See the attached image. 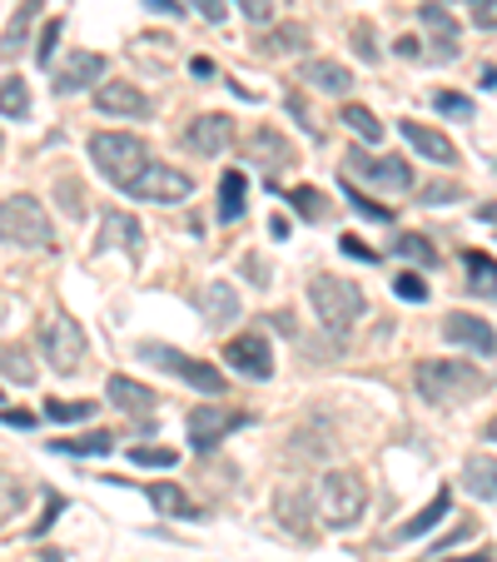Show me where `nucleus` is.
<instances>
[{
	"label": "nucleus",
	"mask_w": 497,
	"mask_h": 562,
	"mask_svg": "<svg viewBox=\"0 0 497 562\" xmlns=\"http://www.w3.org/2000/svg\"><path fill=\"white\" fill-rule=\"evenodd\" d=\"M413 383H418V393L438 408L467 404L473 393H483V373H477L467 359H423L413 369Z\"/></svg>",
	"instance_id": "nucleus-1"
},
{
	"label": "nucleus",
	"mask_w": 497,
	"mask_h": 562,
	"mask_svg": "<svg viewBox=\"0 0 497 562\" xmlns=\"http://www.w3.org/2000/svg\"><path fill=\"white\" fill-rule=\"evenodd\" d=\"M308 304H314L318 324H324L328 334H349L363 318L359 284H353V279H339V274H314L308 279Z\"/></svg>",
	"instance_id": "nucleus-2"
},
{
	"label": "nucleus",
	"mask_w": 497,
	"mask_h": 562,
	"mask_svg": "<svg viewBox=\"0 0 497 562\" xmlns=\"http://www.w3.org/2000/svg\"><path fill=\"white\" fill-rule=\"evenodd\" d=\"M90 159H95V170L105 175L115 190H129L135 175L149 165V149L139 135H120V130H100L90 135Z\"/></svg>",
	"instance_id": "nucleus-3"
},
{
	"label": "nucleus",
	"mask_w": 497,
	"mask_h": 562,
	"mask_svg": "<svg viewBox=\"0 0 497 562\" xmlns=\"http://www.w3.org/2000/svg\"><path fill=\"white\" fill-rule=\"evenodd\" d=\"M0 245H21V249H50L55 245L50 214L41 210L35 194H11V200H0Z\"/></svg>",
	"instance_id": "nucleus-4"
},
{
	"label": "nucleus",
	"mask_w": 497,
	"mask_h": 562,
	"mask_svg": "<svg viewBox=\"0 0 497 562\" xmlns=\"http://www.w3.org/2000/svg\"><path fill=\"white\" fill-rule=\"evenodd\" d=\"M318 503H324L328 528H359L363 508H369V483L353 468H328L318 483Z\"/></svg>",
	"instance_id": "nucleus-5"
},
{
	"label": "nucleus",
	"mask_w": 497,
	"mask_h": 562,
	"mask_svg": "<svg viewBox=\"0 0 497 562\" xmlns=\"http://www.w3.org/2000/svg\"><path fill=\"white\" fill-rule=\"evenodd\" d=\"M139 359L165 369V373H174V379H184L190 389L210 393V398H224V393H229V383H224V373L214 369V363L194 359V353H184V349H170V344H139Z\"/></svg>",
	"instance_id": "nucleus-6"
},
{
	"label": "nucleus",
	"mask_w": 497,
	"mask_h": 562,
	"mask_svg": "<svg viewBox=\"0 0 497 562\" xmlns=\"http://www.w3.org/2000/svg\"><path fill=\"white\" fill-rule=\"evenodd\" d=\"M41 353L50 359V369L60 373V379L80 373V363H86V334H80V324H75L70 314L45 318L41 324Z\"/></svg>",
	"instance_id": "nucleus-7"
},
{
	"label": "nucleus",
	"mask_w": 497,
	"mask_h": 562,
	"mask_svg": "<svg viewBox=\"0 0 497 562\" xmlns=\"http://www.w3.org/2000/svg\"><path fill=\"white\" fill-rule=\"evenodd\" d=\"M125 194L129 200H149V204H184L194 194V180L184 170H174V165H165V159H149Z\"/></svg>",
	"instance_id": "nucleus-8"
},
{
	"label": "nucleus",
	"mask_w": 497,
	"mask_h": 562,
	"mask_svg": "<svg viewBox=\"0 0 497 562\" xmlns=\"http://www.w3.org/2000/svg\"><path fill=\"white\" fill-rule=\"evenodd\" d=\"M343 165H349V175L379 184V190H413L408 159H398V155H369V149H349V155H343Z\"/></svg>",
	"instance_id": "nucleus-9"
},
{
	"label": "nucleus",
	"mask_w": 497,
	"mask_h": 562,
	"mask_svg": "<svg viewBox=\"0 0 497 562\" xmlns=\"http://www.w3.org/2000/svg\"><path fill=\"white\" fill-rule=\"evenodd\" d=\"M244 424H249V418L234 414V408H224V404L190 408V448H194V453H214V448H219V438H229L234 428H244Z\"/></svg>",
	"instance_id": "nucleus-10"
},
{
	"label": "nucleus",
	"mask_w": 497,
	"mask_h": 562,
	"mask_svg": "<svg viewBox=\"0 0 497 562\" xmlns=\"http://www.w3.org/2000/svg\"><path fill=\"white\" fill-rule=\"evenodd\" d=\"M224 363H229L234 373H244V379H269V373H274V349H269V339L259 329H249L224 344Z\"/></svg>",
	"instance_id": "nucleus-11"
},
{
	"label": "nucleus",
	"mask_w": 497,
	"mask_h": 562,
	"mask_svg": "<svg viewBox=\"0 0 497 562\" xmlns=\"http://www.w3.org/2000/svg\"><path fill=\"white\" fill-rule=\"evenodd\" d=\"M229 145H234V120L229 115H194L190 125H184V149H190V155L219 159Z\"/></svg>",
	"instance_id": "nucleus-12"
},
{
	"label": "nucleus",
	"mask_w": 497,
	"mask_h": 562,
	"mask_svg": "<svg viewBox=\"0 0 497 562\" xmlns=\"http://www.w3.org/2000/svg\"><path fill=\"white\" fill-rule=\"evenodd\" d=\"M105 75V55L95 50H70L60 65V75H55V95H80V90H90Z\"/></svg>",
	"instance_id": "nucleus-13"
},
{
	"label": "nucleus",
	"mask_w": 497,
	"mask_h": 562,
	"mask_svg": "<svg viewBox=\"0 0 497 562\" xmlns=\"http://www.w3.org/2000/svg\"><path fill=\"white\" fill-rule=\"evenodd\" d=\"M443 339L448 344H458V349H473V353H497V334H493V324L487 318H477V314H448L443 318Z\"/></svg>",
	"instance_id": "nucleus-14"
},
{
	"label": "nucleus",
	"mask_w": 497,
	"mask_h": 562,
	"mask_svg": "<svg viewBox=\"0 0 497 562\" xmlns=\"http://www.w3.org/2000/svg\"><path fill=\"white\" fill-rule=\"evenodd\" d=\"M100 249H125V255H145V229L135 214L125 210H105L100 214Z\"/></svg>",
	"instance_id": "nucleus-15"
},
{
	"label": "nucleus",
	"mask_w": 497,
	"mask_h": 562,
	"mask_svg": "<svg viewBox=\"0 0 497 562\" xmlns=\"http://www.w3.org/2000/svg\"><path fill=\"white\" fill-rule=\"evenodd\" d=\"M95 105L105 110V115H129V120L149 115V95L139 86H129V80H105V86L95 90Z\"/></svg>",
	"instance_id": "nucleus-16"
},
{
	"label": "nucleus",
	"mask_w": 497,
	"mask_h": 562,
	"mask_svg": "<svg viewBox=\"0 0 497 562\" xmlns=\"http://www.w3.org/2000/svg\"><path fill=\"white\" fill-rule=\"evenodd\" d=\"M274 518L284 522V532H294V538H314V522H308V488L304 483H284L274 498Z\"/></svg>",
	"instance_id": "nucleus-17"
},
{
	"label": "nucleus",
	"mask_w": 497,
	"mask_h": 562,
	"mask_svg": "<svg viewBox=\"0 0 497 562\" xmlns=\"http://www.w3.org/2000/svg\"><path fill=\"white\" fill-rule=\"evenodd\" d=\"M418 21L428 25V35H433V60H453L458 55V21H453V11H448L443 0H428L423 11H418Z\"/></svg>",
	"instance_id": "nucleus-18"
},
{
	"label": "nucleus",
	"mask_w": 497,
	"mask_h": 562,
	"mask_svg": "<svg viewBox=\"0 0 497 562\" xmlns=\"http://www.w3.org/2000/svg\"><path fill=\"white\" fill-rule=\"evenodd\" d=\"M398 135L408 139L413 149H418V159H433V165H458V149H453V139H448V135H438V130L418 125V120H403V125H398Z\"/></svg>",
	"instance_id": "nucleus-19"
},
{
	"label": "nucleus",
	"mask_w": 497,
	"mask_h": 562,
	"mask_svg": "<svg viewBox=\"0 0 497 562\" xmlns=\"http://www.w3.org/2000/svg\"><path fill=\"white\" fill-rule=\"evenodd\" d=\"M105 398L120 408V414H129V418H149V414H155V393H149L145 383L125 379V373H115V379L105 383Z\"/></svg>",
	"instance_id": "nucleus-20"
},
{
	"label": "nucleus",
	"mask_w": 497,
	"mask_h": 562,
	"mask_svg": "<svg viewBox=\"0 0 497 562\" xmlns=\"http://www.w3.org/2000/svg\"><path fill=\"white\" fill-rule=\"evenodd\" d=\"M298 80H308V86L324 90V95H349L353 90V75L343 70L339 60H324V55H314V60L298 65Z\"/></svg>",
	"instance_id": "nucleus-21"
},
{
	"label": "nucleus",
	"mask_w": 497,
	"mask_h": 562,
	"mask_svg": "<svg viewBox=\"0 0 497 562\" xmlns=\"http://www.w3.org/2000/svg\"><path fill=\"white\" fill-rule=\"evenodd\" d=\"M200 314H204V324H234L239 318V294H234L224 279H210V284L200 289Z\"/></svg>",
	"instance_id": "nucleus-22"
},
{
	"label": "nucleus",
	"mask_w": 497,
	"mask_h": 562,
	"mask_svg": "<svg viewBox=\"0 0 497 562\" xmlns=\"http://www.w3.org/2000/svg\"><path fill=\"white\" fill-rule=\"evenodd\" d=\"M145 493H149V503H155V508L165 513V518H190V522H200V518H204V508L180 488V483H149Z\"/></svg>",
	"instance_id": "nucleus-23"
},
{
	"label": "nucleus",
	"mask_w": 497,
	"mask_h": 562,
	"mask_svg": "<svg viewBox=\"0 0 497 562\" xmlns=\"http://www.w3.org/2000/svg\"><path fill=\"white\" fill-rule=\"evenodd\" d=\"M249 149H255V159L264 165V175H284L289 165H294V149H289V139L279 135V130H255Z\"/></svg>",
	"instance_id": "nucleus-24"
},
{
	"label": "nucleus",
	"mask_w": 497,
	"mask_h": 562,
	"mask_svg": "<svg viewBox=\"0 0 497 562\" xmlns=\"http://www.w3.org/2000/svg\"><path fill=\"white\" fill-rule=\"evenodd\" d=\"M463 488L483 503H497V458L493 453H473L463 463Z\"/></svg>",
	"instance_id": "nucleus-25"
},
{
	"label": "nucleus",
	"mask_w": 497,
	"mask_h": 562,
	"mask_svg": "<svg viewBox=\"0 0 497 562\" xmlns=\"http://www.w3.org/2000/svg\"><path fill=\"white\" fill-rule=\"evenodd\" d=\"M448 508H453V493L438 488V493H433V503H428V508H418V518H408L398 532H393V542H413V538H423V532H433L438 522L448 518Z\"/></svg>",
	"instance_id": "nucleus-26"
},
{
	"label": "nucleus",
	"mask_w": 497,
	"mask_h": 562,
	"mask_svg": "<svg viewBox=\"0 0 497 562\" xmlns=\"http://www.w3.org/2000/svg\"><path fill=\"white\" fill-rule=\"evenodd\" d=\"M115 448V438L100 428V434H80V438H50V453H75V458H105Z\"/></svg>",
	"instance_id": "nucleus-27"
},
{
	"label": "nucleus",
	"mask_w": 497,
	"mask_h": 562,
	"mask_svg": "<svg viewBox=\"0 0 497 562\" xmlns=\"http://www.w3.org/2000/svg\"><path fill=\"white\" fill-rule=\"evenodd\" d=\"M463 269H467V289L473 294H497V259L477 255V249H467L463 255Z\"/></svg>",
	"instance_id": "nucleus-28"
},
{
	"label": "nucleus",
	"mask_w": 497,
	"mask_h": 562,
	"mask_svg": "<svg viewBox=\"0 0 497 562\" xmlns=\"http://www.w3.org/2000/svg\"><path fill=\"white\" fill-rule=\"evenodd\" d=\"M304 45H308L304 25H279V31H269L264 41H255V50L259 55H294V50H304Z\"/></svg>",
	"instance_id": "nucleus-29"
},
{
	"label": "nucleus",
	"mask_w": 497,
	"mask_h": 562,
	"mask_svg": "<svg viewBox=\"0 0 497 562\" xmlns=\"http://www.w3.org/2000/svg\"><path fill=\"white\" fill-rule=\"evenodd\" d=\"M239 214H244V175L224 170V180H219V224H234Z\"/></svg>",
	"instance_id": "nucleus-30"
},
{
	"label": "nucleus",
	"mask_w": 497,
	"mask_h": 562,
	"mask_svg": "<svg viewBox=\"0 0 497 562\" xmlns=\"http://www.w3.org/2000/svg\"><path fill=\"white\" fill-rule=\"evenodd\" d=\"M41 5H45V0H25L21 11H15V21L5 25V35H0V55H15V50H21L25 31H31V15H41Z\"/></svg>",
	"instance_id": "nucleus-31"
},
{
	"label": "nucleus",
	"mask_w": 497,
	"mask_h": 562,
	"mask_svg": "<svg viewBox=\"0 0 497 562\" xmlns=\"http://www.w3.org/2000/svg\"><path fill=\"white\" fill-rule=\"evenodd\" d=\"M0 373H5V379H15V383H35L31 353H25L21 344H0Z\"/></svg>",
	"instance_id": "nucleus-32"
},
{
	"label": "nucleus",
	"mask_w": 497,
	"mask_h": 562,
	"mask_svg": "<svg viewBox=\"0 0 497 562\" xmlns=\"http://www.w3.org/2000/svg\"><path fill=\"white\" fill-rule=\"evenodd\" d=\"M339 120H343V125H349L359 139H369V145H379V139H383V120L373 115V110H363V105H343V115H339Z\"/></svg>",
	"instance_id": "nucleus-33"
},
{
	"label": "nucleus",
	"mask_w": 497,
	"mask_h": 562,
	"mask_svg": "<svg viewBox=\"0 0 497 562\" xmlns=\"http://www.w3.org/2000/svg\"><path fill=\"white\" fill-rule=\"evenodd\" d=\"M289 204H294L298 214H304L308 224H324L328 220V204H324V190H314V184H298V190H289Z\"/></svg>",
	"instance_id": "nucleus-34"
},
{
	"label": "nucleus",
	"mask_w": 497,
	"mask_h": 562,
	"mask_svg": "<svg viewBox=\"0 0 497 562\" xmlns=\"http://www.w3.org/2000/svg\"><path fill=\"white\" fill-rule=\"evenodd\" d=\"M0 115H11V120L31 115V90H25V80H0Z\"/></svg>",
	"instance_id": "nucleus-35"
},
{
	"label": "nucleus",
	"mask_w": 497,
	"mask_h": 562,
	"mask_svg": "<svg viewBox=\"0 0 497 562\" xmlns=\"http://www.w3.org/2000/svg\"><path fill=\"white\" fill-rule=\"evenodd\" d=\"M90 414H95V398H70V404L50 398V404H45V418H50V424H86Z\"/></svg>",
	"instance_id": "nucleus-36"
},
{
	"label": "nucleus",
	"mask_w": 497,
	"mask_h": 562,
	"mask_svg": "<svg viewBox=\"0 0 497 562\" xmlns=\"http://www.w3.org/2000/svg\"><path fill=\"white\" fill-rule=\"evenodd\" d=\"M393 249H398L403 259H418L423 269H433V265H438V249L428 245L423 234H398V239H393Z\"/></svg>",
	"instance_id": "nucleus-37"
},
{
	"label": "nucleus",
	"mask_w": 497,
	"mask_h": 562,
	"mask_svg": "<svg viewBox=\"0 0 497 562\" xmlns=\"http://www.w3.org/2000/svg\"><path fill=\"white\" fill-rule=\"evenodd\" d=\"M339 190H343V200H349V204H353V210H359V214H363V220H379V224H388V220H393V210H388V204H379V200H373V194L353 190V184H349V180H343V184H339Z\"/></svg>",
	"instance_id": "nucleus-38"
},
{
	"label": "nucleus",
	"mask_w": 497,
	"mask_h": 562,
	"mask_svg": "<svg viewBox=\"0 0 497 562\" xmlns=\"http://www.w3.org/2000/svg\"><path fill=\"white\" fill-rule=\"evenodd\" d=\"M25 508V483L11 473H0V522H11Z\"/></svg>",
	"instance_id": "nucleus-39"
},
{
	"label": "nucleus",
	"mask_w": 497,
	"mask_h": 562,
	"mask_svg": "<svg viewBox=\"0 0 497 562\" xmlns=\"http://www.w3.org/2000/svg\"><path fill=\"white\" fill-rule=\"evenodd\" d=\"M129 463H139V468H174V463H180V453H174V448H145V443H135V448H129Z\"/></svg>",
	"instance_id": "nucleus-40"
},
{
	"label": "nucleus",
	"mask_w": 497,
	"mask_h": 562,
	"mask_svg": "<svg viewBox=\"0 0 497 562\" xmlns=\"http://www.w3.org/2000/svg\"><path fill=\"white\" fill-rule=\"evenodd\" d=\"M393 294H398V299H408V304H428V284H423V279H418V274H413V269H408V274H398V279H393Z\"/></svg>",
	"instance_id": "nucleus-41"
},
{
	"label": "nucleus",
	"mask_w": 497,
	"mask_h": 562,
	"mask_svg": "<svg viewBox=\"0 0 497 562\" xmlns=\"http://www.w3.org/2000/svg\"><path fill=\"white\" fill-rule=\"evenodd\" d=\"M433 105L443 110V115H453V120H473V100H467V95H453V90L433 95Z\"/></svg>",
	"instance_id": "nucleus-42"
},
{
	"label": "nucleus",
	"mask_w": 497,
	"mask_h": 562,
	"mask_svg": "<svg viewBox=\"0 0 497 562\" xmlns=\"http://www.w3.org/2000/svg\"><path fill=\"white\" fill-rule=\"evenodd\" d=\"M234 5H239V11L249 15L255 25H269L279 15V0H234Z\"/></svg>",
	"instance_id": "nucleus-43"
},
{
	"label": "nucleus",
	"mask_w": 497,
	"mask_h": 562,
	"mask_svg": "<svg viewBox=\"0 0 497 562\" xmlns=\"http://www.w3.org/2000/svg\"><path fill=\"white\" fill-rule=\"evenodd\" d=\"M467 15H473V25H483V31H497V0H463Z\"/></svg>",
	"instance_id": "nucleus-44"
},
{
	"label": "nucleus",
	"mask_w": 497,
	"mask_h": 562,
	"mask_svg": "<svg viewBox=\"0 0 497 562\" xmlns=\"http://www.w3.org/2000/svg\"><path fill=\"white\" fill-rule=\"evenodd\" d=\"M60 35H65V25H60V21H50V25H45V35H41V50H35V60H41V65H50V60H55V41H60Z\"/></svg>",
	"instance_id": "nucleus-45"
},
{
	"label": "nucleus",
	"mask_w": 497,
	"mask_h": 562,
	"mask_svg": "<svg viewBox=\"0 0 497 562\" xmlns=\"http://www.w3.org/2000/svg\"><path fill=\"white\" fill-rule=\"evenodd\" d=\"M339 245H343V255H353V259H363V265H379V249H369V245H359V239H353V234H343Z\"/></svg>",
	"instance_id": "nucleus-46"
},
{
	"label": "nucleus",
	"mask_w": 497,
	"mask_h": 562,
	"mask_svg": "<svg viewBox=\"0 0 497 562\" xmlns=\"http://www.w3.org/2000/svg\"><path fill=\"white\" fill-rule=\"evenodd\" d=\"M423 204H448V200H458V184H423Z\"/></svg>",
	"instance_id": "nucleus-47"
},
{
	"label": "nucleus",
	"mask_w": 497,
	"mask_h": 562,
	"mask_svg": "<svg viewBox=\"0 0 497 562\" xmlns=\"http://www.w3.org/2000/svg\"><path fill=\"white\" fill-rule=\"evenodd\" d=\"M60 508H65V498H60V493H50V503H45V518H41V522H35V528H31L35 538H41V532H50V522L60 518Z\"/></svg>",
	"instance_id": "nucleus-48"
},
{
	"label": "nucleus",
	"mask_w": 497,
	"mask_h": 562,
	"mask_svg": "<svg viewBox=\"0 0 497 562\" xmlns=\"http://www.w3.org/2000/svg\"><path fill=\"white\" fill-rule=\"evenodd\" d=\"M289 115H294V120H304V130H308V135H314V139H324V130H318L314 120H308V105H304V100H298V95H289Z\"/></svg>",
	"instance_id": "nucleus-49"
},
{
	"label": "nucleus",
	"mask_w": 497,
	"mask_h": 562,
	"mask_svg": "<svg viewBox=\"0 0 497 562\" xmlns=\"http://www.w3.org/2000/svg\"><path fill=\"white\" fill-rule=\"evenodd\" d=\"M244 274H249V284H255V289L269 284V265H264V259H255V255L244 259Z\"/></svg>",
	"instance_id": "nucleus-50"
},
{
	"label": "nucleus",
	"mask_w": 497,
	"mask_h": 562,
	"mask_svg": "<svg viewBox=\"0 0 497 562\" xmlns=\"http://www.w3.org/2000/svg\"><path fill=\"white\" fill-rule=\"evenodd\" d=\"M0 424L5 428H35V414H25V408H0Z\"/></svg>",
	"instance_id": "nucleus-51"
},
{
	"label": "nucleus",
	"mask_w": 497,
	"mask_h": 562,
	"mask_svg": "<svg viewBox=\"0 0 497 562\" xmlns=\"http://www.w3.org/2000/svg\"><path fill=\"white\" fill-rule=\"evenodd\" d=\"M200 15L214 25H224V15H229V0H200Z\"/></svg>",
	"instance_id": "nucleus-52"
},
{
	"label": "nucleus",
	"mask_w": 497,
	"mask_h": 562,
	"mask_svg": "<svg viewBox=\"0 0 497 562\" xmlns=\"http://www.w3.org/2000/svg\"><path fill=\"white\" fill-rule=\"evenodd\" d=\"M145 5H149V11H159V15H180L184 11L180 0H145Z\"/></svg>",
	"instance_id": "nucleus-53"
},
{
	"label": "nucleus",
	"mask_w": 497,
	"mask_h": 562,
	"mask_svg": "<svg viewBox=\"0 0 497 562\" xmlns=\"http://www.w3.org/2000/svg\"><path fill=\"white\" fill-rule=\"evenodd\" d=\"M353 35H359V41H353V45H359V55H363V60H373V55H379V50H373L369 31H363V25H359V31H353Z\"/></svg>",
	"instance_id": "nucleus-54"
},
{
	"label": "nucleus",
	"mask_w": 497,
	"mask_h": 562,
	"mask_svg": "<svg viewBox=\"0 0 497 562\" xmlns=\"http://www.w3.org/2000/svg\"><path fill=\"white\" fill-rule=\"evenodd\" d=\"M398 55H403V60H413V55H423V45L413 41V35H403V41H398Z\"/></svg>",
	"instance_id": "nucleus-55"
},
{
	"label": "nucleus",
	"mask_w": 497,
	"mask_h": 562,
	"mask_svg": "<svg viewBox=\"0 0 497 562\" xmlns=\"http://www.w3.org/2000/svg\"><path fill=\"white\" fill-rule=\"evenodd\" d=\"M190 70L200 75V80H210V75H214V65H210V60H204V55H200V60H190Z\"/></svg>",
	"instance_id": "nucleus-56"
},
{
	"label": "nucleus",
	"mask_w": 497,
	"mask_h": 562,
	"mask_svg": "<svg viewBox=\"0 0 497 562\" xmlns=\"http://www.w3.org/2000/svg\"><path fill=\"white\" fill-rule=\"evenodd\" d=\"M477 86H483V90H497V70H493V65L483 70V80H477Z\"/></svg>",
	"instance_id": "nucleus-57"
},
{
	"label": "nucleus",
	"mask_w": 497,
	"mask_h": 562,
	"mask_svg": "<svg viewBox=\"0 0 497 562\" xmlns=\"http://www.w3.org/2000/svg\"><path fill=\"white\" fill-rule=\"evenodd\" d=\"M448 562H493V552H473V558H448Z\"/></svg>",
	"instance_id": "nucleus-58"
},
{
	"label": "nucleus",
	"mask_w": 497,
	"mask_h": 562,
	"mask_svg": "<svg viewBox=\"0 0 497 562\" xmlns=\"http://www.w3.org/2000/svg\"><path fill=\"white\" fill-rule=\"evenodd\" d=\"M487 438H493V443H497V414H493V424H487Z\"/></svg>",
	"instance_id": "nucleus-59"
}]
</instances>
